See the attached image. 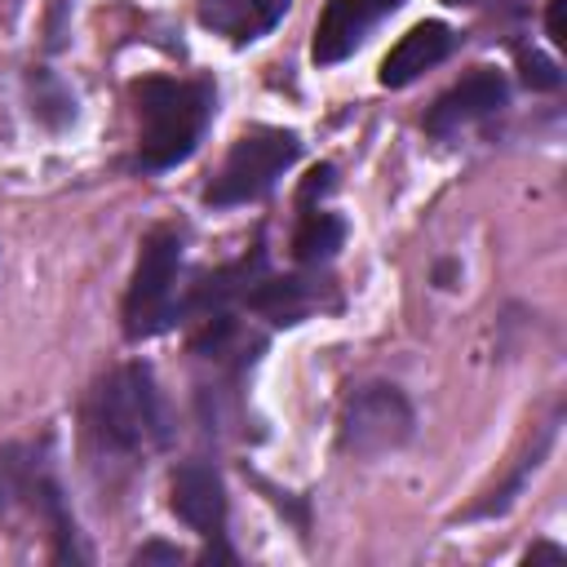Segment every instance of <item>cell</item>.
<instances>
[{"mask_svg":"<svg viewBox=\"0 0 567 567\" xmlns=\"http://www.w3.org/2000/svg\"><path fill=\"white\" fill-rule=\"evenodd\" d=\"M128 93L137 115V168L164 173L190 159L213 120V89L204 80L142 75L133 80Z\"/></svg>","mask_w":567,"mask_h":567,"instance_id":"obj_1","label":"cell"},{"mask_svg":"<svg viewBox=\"0 0 567 567\" xmlns=\"http://www.w3.org/2000/svg\"><path fill=\"white\" fill-rule=\"evenodd\" d=\"M89 425L106 452L137 456L168 443V412L155 390V377L146 363L115 368L97 390L89 408Z\"/></svg>","mask_w":567,"mask_h":567,"instance_id":"obj_2","label":"cell"},{"mask_svg":"<svg viewBox=\"0 0 567 567\" xmlns=\"http://www.w3.org/2000/svg\"><path fill=\"white\" fill-rule=\"evenodd\" d=\"M186 310L182 301V235L173 226H155L142 239L128 292H124V337L142 341L164 328Z\"/></svg>","mask_w":567,"mask_h":567,"instance_id":"obj_3","label":"cell"},{"mask_svg":"<svg viewBox=\"0 0 567 567\" xmlns=\"http://www.w3.org/2000/svg\"><path fill=\"white\" fill-rule=\"evenodd\" d=\"M297 155H301V142L288 128H252V133H244L230 146V155L217 168V177L204 186V204L235 208V204L261 199L297 164Z\"/></svg>","mask_w":567,"mask_h":567,"instance_id":"obj_4","label":"cell"},{"mask_svg":"<svg viewBox=\"0 0 567 567\" xmlns=\"http://www.w3.org/2000/svg\"><path fill=\"white\" fill-rule=\"evenodd\" d=\"M412 439V403L385 385H359L341 403V447L354 456H385Z\"/></svg>","mask_w":567,"mask_h":567,"instance_id":"obj_5","label":"cell"},{"mask_svg":"<svg viewBox=\"0 0 567 567\" xmlns=\"http://www.w3.org/2000/svg\"><path fill=\"white\" fill-rule=\"evenodd\" d=\"M509 89H505V75L496 66H474L465 80H456L430 111H425V133L430 137H452L487 115H496L505 106Z\"/></svg>","mask_w":567,"mask_h":567,"instance_id":"obj_6","label":"cell"},{"mask_svg":"<svg viewBox=\"0 0 567 567\" xmlns=\"http://www.w3.org/2000/svg\"><path fill=\"white\" fill-rule=\"evenodd\" d=\"M403 0H328L319 22H315V44H310V58L319 66H332V62H346L363 40L368 31L390 18Z\"/></svg>","mask_w":567,"mask_h":567,"instance_id":"obj_7","label":"cell"},{"mask_svg":"<svg viewBox=\"0 0 567 567\" xmlns=\"http://www.w3.org/2000/svg\"><path fill=\"white\" fill-rule=\"evenodd\" d=\"M168 505L204 540H217L226 532V487H221V474L208 461H182L173 470Z\"/></svg>","mask_w":567,"mask_h":567,"instance_id":"obj_8","label":"cell"},{"mask_svg":"<svg viewBox=\"0 0 567 567\" xmlns=\"http://www.w3.org/2000/svg\"><path fill=\"white\" fill-rule=\"evenodd\" d=\"M452 53V31L443 22H416L408 35H399V44L381 58V84L385 89H403L416 75H425L430 66H439Z\"/></svg>","mask_w":567,"mask_h":567,"instance_id":"obj_9","label":"cell"},{"mask_svg":"<svg viewBox=\"0 0 567 567\" xmlns=\"http://www.w3.org/2000/svg\"><path fill=\"white\" fill-rule=\"evenodd\" d=\"M288 4L292 0H199V22L230 44H252L275 31Z\"/></svg>","mask_w":567,"mask_h":567,"instance_id":"obj_10","label":"cell"},{"mask_svg":"<svg viewBox=\"0 0 567 567\" xmlns=\"http://www.w3.org/2000/svg\"><path fill=\"white\" fill-rule=\"evenodd\" d=\"M319 292H323V284L301 279V275H288V279H279V275H257L239 301H244L252 315L270 319V323H301V319L319 306Z\"/></svg>","mask_w":567,"mask_h":567,"instance_id":"obj_11","label":"cell"},{"mask_svg":"<svg viewBox=\"0 0 567 567\" xmlns=\"http://www.w3.org/2000/svg\"><path fill=\"white\" fill-rule=\"evenodd\" d=\"M346 239V221L337 213H323V208H310L301 204V221H297V235H292V252L301 266H319L328 261Z\"/></svg>","mask_w":567,"mask_h":567,"instance_id":"obj_12","label":"cell"},{"mask_svg":"<svg viewBox=\"0 0 567 567\" xmlns=\"http://www.w3.org/2000/svg\"><path fill=\"white\" fill-rule=\"evenodd\" d=\"M31 84H35V115H44L49 124H58V120H53V106H62V111L75 120V102H71V93H66V89H62L53 75L35 71V80H31Z\"/></svg>","mask_w":567,"mask_h":567,"instance_id":"obj_13","label":"cell"},{"mask_svg":"<svg viewBox=\"0 0 567 567\" xmlns=\"http://www.w3.org/2000/svg\"><path fill=\"white\" fill-rule=\"evenodd\" d=\"M518 66H523V80H527L532 89H558V84H563L558 62H549V58H540V53H518Z\"/></svg>","mask_w":567,"mask_h":567,"instance_id":"obj_14","label":"cell"},{"mask_svg":"<svg viewBox=\"0 0 567 567\" xmlns=\"http://www.w3.org/2000/svg\"><path fill=\"white\" fill-rule=\"evenodd\" d=\"M133 563H182V549L177 545H146L133 554Z\"/></svg>","mask_w":567,"mask_h":567,"instance_id":"obj_15","label":"cell"},{"mask_svg":"<svg viewBox=\"0 0 567 567\" xmlns=\"http://www.w3.org/2000/svg\"><path fill=\"white\" fill-rule=\"evenodd\" d=\"M536 563H554V567H563L567 554H563L558 545H536V549H527V567H536Z\"/></svg>","mask_w":567,"mask_h":567,"instance_id":"obj_16","label":"cell"},{"mask_svg":"<svg viewBox=\"0 0 567 567\" xmlns=\"http://www.w3.org/2000/svg\"><path fill=\"white\" fill-rule=\"evenodd\" d=\"M545 31H549L554 44L567 40V35H563V0H549V9H545Z\"/></svg>","mask_w":567,"mask_h":567,"instance_id":"obj_17","label":"cell"},{"mask_svg":"<svg viewBox=\"0 0 567 567\" xmlns=\"http://www.w3.org/2000/svg\"><path fill=\"white\" fill-rule=\"evenodd\" d=\"M443 4H478V0H443Z\"/></svg>","mask_w":567,"mask_h":567,"instance_id":"obj_18","label":"cell"}]
</instances>
